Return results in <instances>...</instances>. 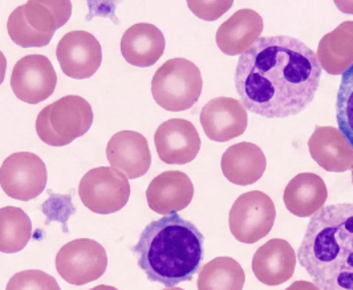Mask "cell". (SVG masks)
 <instances>
[{"label":"cell","instance_id":"cell-1","mask_svg":"<svg viewBox=\"0 0 353 290\" xmlns=\"http://www.w3.org/2000/svg\"><path fill=\"white\" fill-rule=\"evenodd\" d=\"M320 77L316 52L296 37L276 35L259 37L241 55L234 81L248 110L284 119L312 103Z\"/></svg>","mask_w":353,"mask_h":290},{"label":"cell","instance_id":"cell-2","mask_svg":"<svg viewBox=\"0 0 353 290\" xmlns=\"http://www.w3.org/2000/svg\"><path fill=\"white\" fill-rule=\"evenodd\" d=\"M130 251L149 281L176 288L201 272L205 236L192 221L172 213L148 224Z\"/></svg>","mask_w":353,"mask_h":290},{"label":"cell","instance_id":"cell-3","mask_svg":"<svg viewBox=\"0 0 353 290\" xmlns=\"http://www.w3.org/2000/svg\"><path fill=\"white\" fill-rule=\"evenodd\" d=\"M298 260L321 290H353V204H332L315 213Z\"/></svg>","mask_w":353,"mask_h":290},{"label":"cell","instance_id":"cell-4","mask_svg":"<svg viewBox=\"0 0 353 290\" xmlns=\"http://www.w3.org/2000/svg\"><path fill=\"white\" fill-rule=\"evenodd\" d=\"M72 3L61 1H27L12 11L7 21L11 40L23 48L46 47L54 32L71 18Z\"/></svg>","mask_w":353,"mask_h":290},{"label":"cell","instance_id":"cell-5","mask_svg":"<svg viewBox=\"0 0 353 290\" xmlns=\"http://www.w3.org/2000/svg\"><path fill=\"white\" fill-rule=\"evenodd\" d=\"M94 116L88 102L77 95H68L40 110L36 119L39 139L51 146H65L84 136Z\"/></svg>","mask_w":353,"mask_h":290},{"label":"cell","instance_id":"cell-6","mask_svg":"<svg viewBox=\"0 0 353 290\" xmlns=\"http://www.w3.org/2000/svg\"><path fill=\"white\" fill-rule=\"evenodd\" d=\"M203 88L199 68L193 61L176 57L165 61L152 80V95L161 108L170 112L190 109Z\"/></svg>","mask_w":353,"mask_h":290},{"label":"cell","instance_id":"cell-7","mask_svg":"<svg viewBox=\"0 0 353 290\" xmlns=\"http://www.w3.org/2000/svg\"><path fill=\"white\" fill-rule=\"evenodd\" d=\"M79 196L89 211L112 215L121 211L130 197L129 179L112 166H99L84 175Z\"/></svg>","mask_w":353,"mask_h":290},{"label":"cell","instance_id":"cell-8","mask_svg":"<svg viewBox=\"0 0 353 290\" xmlns=\"http://www.w3.org/2000/svg\"><path fill=\"white\" fill-rule=\"evenodd\" d=\"M276 209L272 199L261 191L241 195L231 206L229 226L239 242L255 244L267 236L275 222Z\"/></svg>","mask_w":353,"mask_h":290},{"label":"cell","instance_id":"cell-9","mask_svg":"<svg viewBox=\"0 0 353 290\" xmlns=\"http://www.w3.org/2000/svg\"><path fill=\"white\" fill-rule=\"evenodd\" d=\"M106 268L105 248L90 238L73 240L56 254V271L64 281L76 287L99 280Z\"/></svg>","mask_w":353,"mask_h":290},{"label":"cell","instance_id":"cell-10","mask_svg":"<svg viewBox=\"0 0 353 290\" xmlns=\"http://www.w3.org/2000/svg\"><path fill=\"white\" fill-rule=\"evenodd\" d=\"M47 177L46 164L31 152L14 153L0 166V186L11 199H36L44 192Z\"/></svg>","mask_w":353,"mask_h":290},{"label":"cell","instance_id":"cell-11","mask_svg":"<svg viewBox=\"0 0 353 290\" xmlns=\"http://www.w3.org/2000/svg\"><path fill=\"white\" fill-rule=\"evenodd\" d=\"M57 75L51 60L44 55H27L14 67L11 88L19 100L39 104L52 96Z\"/></svg>","mask_w":353,"mask_h":290},{"label":"cell","instance_id":"cell-12","mask_svg":"<svg viewBox=\"0 0 353 290\" xmlns=\"http://www.w3.org/2000/svg\"><path fill=\"white\" fill-rule=\"evenodd\" d=\"M56 57L68 77L84 80L99 71L103 61L100 41L87 31H71L60 39Z\"/></svg>","mask_w":353,"mask_h":290},{"label":"cell","instance_id":"cell-13","mask_svg":"<svg viewBox=\"0 0 353 290\" xmlns=\"http://www.w3.org/2000/svg\"><path fill=\"white\" fill-rule=\"evenodd\" d=\"M199 122L210 140L226 143L248 129V109L236 99L215 97L203 106Z\"/></svg>","mask_w":353,"mask_h":290},{"label":"cell","instance_id":"cell-14","mask_svg":"<svg viewBox=\"0 0 353 290\" xmlns=\"http://www.w3.org/2000/svg\"><path fill=\"white\" fill-rule=\"evenodd\" d=\"M159 157L165 164L192 163L201 149V137L193 123L170 119L159 126L154 135Z\"/></svg>","mask_w":353,"mask_h":290},{"label":"cell","instance_id":"cell-15","mask_svg":"<svg viewBox=\"0 0 353 290\" xmlns=\"http://www.w3.org/2000/svg\"><path fill=\"white\" fill-rule=\"evenodd\" d=\"M106 157L112 168L129 180L140 179L152 165V153L146 137L134 130H121L106 145Z\"/></svg>","mask_w":353,"mask_h":290},{"label":"cell","instance_id":"cell-16","mask_svg":"<svg viewBox=\"0 0 353 290\" xmlns=\"http://www.w3.org/2000/svg\"><path fill=\"white\" fill-rule=\"evenodd\" d=\"M194 197V184L181 171H166L154 177L146 189L149 208L162 216L186 209Z\"/></svg>","mask_w":353,"mask_h":290},{"label":"cell","instance_id":"cell-17","mask_svg":"<svg viewBox=\"0 0 353 290\" xmlns=\"http://www.w3.org/2000/svg\"><path fill=\"white\" fill-rule=\"evenodd\" d=\"M296 260V253L288 241L272 238L254 254L252 272L259 282L268 287H278L292 278Z\"/></svg>","mask_w":353,"mask_h":290},{"label":"cell","instance_id":"cell-18","mask_svg":"<svg viewBox=\"0 0 353 290\" xmlns=\"http://www.w3.org/2000/svg\"><path fill=\"white\" fill-rule=\"evenodd\" d=\"M311 157L324 171L341 173L353 169V146L335 127H316L308 140Z\"/></svg>","mask_w":353,"mask_h":290},{"label":"cell","instance_id":"cell-19","mask_svg":"<svg viewBox=\"0 0 353 290\" xmlns=\"http://www.w3.org/2000/svg\"><path fill=\"white\" fill-rule=\"evenodd\" d=\"M263 32V19L254 11L243 8L228 19L216 31V46L228 56L246 52Z\"/></svg>","mask_w":353,"mask_h":290},{"label":"cell","instance_id":"cell-20","mask_svg":"<svg viewBox=\"0 0 353 290\" xmlns=\"http://www.w3.org/2000/svg\"><path fill=\"white\" fill-rule=\"evenodd\" d=\"M165 46V37L154 24L137 23L125 31L121 39V54L129 64L148 68L159 61Z\"/></svg>","mask_w":353,"mask_h":290},{"label":"cell","instance_id":"cell-21","mask_svg":"<svg viewBox=\"0 0 353 290\" xmlns=\"http://www.w3.org/2000/svg\"><path fill=\"white\" fill-rule=\"evenodd\" d=\"M221 168L230 182L246 186L262 179L267 159L261 146L245 142L230 146L222 156Z\"/></svg>","mask_w":353,"mask_h":290},{"label":"cell","instance_id":"cell-22","mask_svg":"<svg viewBox=\"0 0 353 290\" xmlns=\"http://www.w3.org/2000/svg\"><path fill=\"white\" fill-rule=\"evenodd\" d=\"M328 189L324 180L315 173H299L287 184L283 201L290 213L296 218H312L324 206Z\"/></svg>","mask_w":353,"mask_h":290},{"label":"cell","instance_id":"cell-23","mask_svg":"<svg viewBox=\"0 0 353 290\" xmlns=\"http://www.w3.org/2000/svg\"><path fill=\"white\" fill-rule=\"evenodd\" d=\"M319 64L330 75H343L353 64V21H343L319 41Z\"/></svg>","mask_w":353,"mask_h":290},{"label":"cell","instance_id":"cell-24","mask_svg":"<svg viewBox=\"0 0 353 290\" xmlns=\"http://www.w3.org/2000/svg\"><path fill=\"white\" fill-rule=\"evenodd\" d=\"M246 274L242 265L231 257H216L202 267L198 290H243Z\"/></svg>","mask_w":353,"mask_h":290},{"label":"cell","instance_id":"cell-25","mask_svg":"<svg viewBox=\"0 0 353 290\" xmlns=\"http://www.w3.org/2000/svg\"><path fill=\"white\" fill-rule=\"evenodd\" d=\"M32 237V222L30 216L17 206L0 209V252L18 253L23 251Z\"/></svg>","mask_w":353,"mask_h":290},{"label":"cell","instance_id":"cell-26","mask_svg":"<svg viewBox=\"0 0 353 290\" xmlns=\"http://www.w3.org/2000/svg\"><path fill=\"white\" fill-rule=\"evenodd\" d=\"M335 109L339 130L353 146V64L341 75Z\"/></svg>","mask_w":353,"mask_h":290},{"label":"cell","instance_id":"cell-27","mask_svg":"<svg viewBox=\"0 0 353 290\" xmlns=\"http://www.w3.org/2000/svg\"><path fill=\"white\" fill-rule=\"evenodd\" d=\"M6 290H61V288L51 274L31 269L14 274Z\"/></svg>","mask_w":353,"mask_h":290},{"label":"cell","instance_id":"cell-28","mask_svg":"<svg viewBox=\"0 0 353 290\" xmlns=\"http://www.w3.org/2000/svg\"><path fill=\"white\" fill-rule=\"evenodd\" d=\"M50 199L47 200L43 206L41 211L43 213L47 216L48 221H59L63 224L64 226V232H67V220L71 218L72 215L76 212L74 206L72 205L71 195H57V193H52L50 191Z\"/></svg>","mask_w":353,"mask_h":290},{"label":"cell","instance_id":"cell-29","mask_svg":"<svg viewBox=\"0 0 353 290\" xmlns=\"http://www.w3.org/2000/svg\"><path fill=\"white\" fill-rule=\"evenodd\" d=\"M195 17L203 20H216L232 7V1H188Z\"/></svg>","mask_w":353,"mask_h":290},{"label":"cell","instance_id":"cell-30","mask_svg":"<svg viewBox=\"0 0 353 290\" xmlns=\"http://www.w3.org/2000/svg\"><path fill=\"white\" fill-rule=\"evenodd\" d=\"M285 290H321L314 282L310 281H296L292 285H290Z\"/></svg>","mask_w":353,"mask_h":290},{"label":"cell","instance_id":"cell-31","mask_svg":"<svg viewBox=\"0 0 353 290\" xmlns=\"http://www.w3.org/2000/svg\"><path fill=\"white\" fill-rule=\"evenodd\" d=\"M6 71H7V59H6L4 54L0 51V86H1L3 81H4Z\"/></svg>","mask_w":353,"mask_h":290},{"label":"cell","instance_id":"cell-32","mask_svg":"<svg viewBox=\"0 0 353 290\" xmlns=\"http://www.w3.org/2000/svg\"><path fill=\"white\" fill-rule=\"evenodd\" d=\"M89 290H119L116 289V288H113V287H108V285H99V287H94L93 289Z\"/></svg>","mask_w":353,"mask_h":290},{"label":"cell","instance_id":"cell-33","mask_svg":"<svg viewBox=\"0 0 353 290\" xmlns=\"http://www.w3.org/2000/svg\"><path fill=\"white\" fill-rule=\"evenodd\" d=\"M163 290H183V289H179V288H166V289Z\"/></svg>","mask_w":353,"mask_h":290},{"label":"cell","instance_id":"cell-34","mask_svg":"<svg viewBox=\"0 0 353 290\" xmlns=\"http://www.w3.org/2000/svg\"><path fill=\"white\" fill-rule=\"evenodd\" d=\"M352 184H353V169H352Z\"/></svg>","mask_w":353,"mask_h":290}]
</instances>
